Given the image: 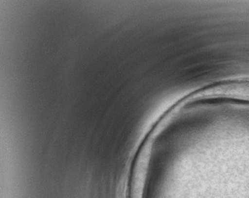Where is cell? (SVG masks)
<instances>
[{
    "instance_id": "cell-1",
    "label": "cell",
    "mask_w": 249,
    "mask_h": 198,
    "mask_svg": "<svg viewBox=\"0 0 249 198\" xmlns=\"http://www.w3.org/2000/svg\"><path fill=\"white\" fill-rule=\"evenodd\" d=\"M215 97L249 99V82L231 83L214 87Z\"/></svg>"
}]
</instances>
